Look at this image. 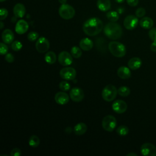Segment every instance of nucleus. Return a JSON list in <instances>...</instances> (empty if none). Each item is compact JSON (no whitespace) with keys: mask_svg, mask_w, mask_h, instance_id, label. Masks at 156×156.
<instances>
[{"mask_svg":"<svg viewBox=\"0 0 156 156\" xmlns=\"http://www.w3.org/2000/svg\"><path fill=\"white\" fill-rule=\"evenodd\" d=\"M83 30L88 36H95L99 34L103 29L102 21L96 17L88 19L83 24Z\"/></svg>","mask_w":156,"mask_h":156,"instance_id":"f257e3e1","label":"nucleus"},{"mask_svg":"<svg viewBox=\"0 0 156 156\" xmlns=\"http://www.w3.org/2000/svg\"><path fill=\"white\" fill-rule=\"evenodd\" d=\"M105 35L111 40L119 38L122 34V29L121 26L115 22L107 23L104 29Z\"/></svg>","mask_w":156,"mask_h":156,"instance_id":"f03ea898","label":"nucleus"},{"mask_svg":"<svg viewBox=\"0 0 156 156\" xmlns=\"http://www.w3.org/2000/svg\"><path fill=\"white\" fill-rule=\"evenodd\" d=\"M108 49L115 57H122L126 55V49L125 46L118 41H111L108 44Z\"/></svg>","mask_w":156,"mask_h":156,"instance_id":"7ed1b4c3","label":"nucleus"},{"mask_svg":"<svg viewBox=\"0 0 156 156\" xmlns=\"http://www.w3.org/2000/svg\"><path fill=\"white\" fill-rule=\"evenodd\" d=\"M118 93L116 88L112 84L106 85L102 91V97L107 102H111L115 99Z\"/></svg>","mask_w":156,"mask_h":156,"instance_id":"20e7f679","label":"nucleus"},{"mask_svg":"<svg viewBox=\"0 0 156 156\" xmlns=\"http://www.w3.org/2000/svg\"><path fill=\"white\" fill-rule=\"evenodd\" d=\"M58 13L61 18L64 20H69L75 15L74 9L68 4H62L58 9Z\"/></svg>","mask_w":156,"mask_h":156,"instance_id":"39448f33","label":"nucleus"},{"mask_svg":"<svg viewBox=\"0 0 156 156\" xmlns=\"http://www.w3.org/2000/svg\"><path fill=\"white\" fill-rule=\"evenodd\" d=\"M102 126L103 129L107 132H112L116 126V118L110 115H107L102 119Z\"/></svg>","mask_w":156,"mask_h":156,"instance_id":"423d86ee","label":"nucleus"},{"mask_svg":"<svg viewBox=\"0 0 156 156\" xmlns=\"http://www.w3.org/2000/svg\"><path fill=\"white\" fill-rule=\"evenodd\" d=\"M60 77L67 80H74L76 76V71L71 67H65L60 71Z\"/></svg>","mask_w":156,"mask_h":156,"instance_id":"0eeeda50","label":"nucleus"},{"mask_svg":"<svg viewBox=\"0 0 156 156\" xmlns=\"http://www.w3.org/2000/svg\"><path fill=\"white\" fill-rule=\"evenodd\" d=\"M140 151L144 156H156V147L150 143L143 144L140 147Z\"/></svg>","mask_w":156,"mask_h":156,"instance_id":"6e6552de","label":"nucleus"},{"mask_svg":"<svg viewBox=\"0 0 156 156\" xmlns=\"http://www.w3.org/2000/svg\"><path fill=\"white\" fill-rule=\"evenodd\" d=\"M35 48L38 52L44 53L48 51L49 48V42L48 40L44 37H40L35 43Z\"/></svg>","mask_w":156,"mask_h":156,"instance_id":"1a4fd4ad","label":"nucleus"},{"mask_svg":"<svg viewBox=\"0 0 156 156\" xmlns=\"http://www.w3.org/2000/svg\"><path fill=\"white\" fill-rule=\"evenodd\" d=\"M138 24V17L132 15L127 16L123 22L124 27L127 30L134 29Z\"/></svg>","mask_w":156,"mask_h":156,"instance_id":"9d476101","label":"nucleus"},{"mask_svg":"<svg viewBox=\"0 0 156 156\" xmlns=\"http://www.w3.org/2000/svg\"><path fill=\"white\" fill-rule=\"evenodd\" d=\"M58 61L62 66H69L73 63V56L66 51H62L58 54Z\"/></svg>","mask_w":156,"mask_h":156,"instance_id":"9b49d317","label":"nucleus"},{"mask_svg":"<svg viewBox=\"0 0 156 156\" xmlns=\"http://www.w3.org/2000/svg\"><path fill=\"white\" fill-rule=\"evenodd\" d=\"M69 97L74 102H79L83 100L84 98L83 91L78 87L72 88L69 92Z\"/></svg>","mask_w":156,"mask_h":156,"instance_id":"f8f14e48","label":"nucleus"},{"mask_svg":"<svg viewBox=\"0 0 156 156\" xmlns=\"http://www.w3.org/2000/svg\"><path fill=\"white\" fill-rule=\"evenodd\" d=\"M113 110L119 114L124 113L127 108V105L126 102L122 100H116L115 101L112 105Z\"/></svg>","mask_w":156,"mask_h":156,"instance_id":"ddd939ff","label":"nucleus"},{"mask_svg":"<svg viewBox=\"0 0 156 156\" xmlns=\"http://www.w3.org/2000/svg\"><path fill=\"white\" fill-rule=\"evenodd\" d=\"M29 29L28 23L24 20H20L16 24L15 31L17 34L21 35L26 33Z\"/></svg>","mask_w":156,"mask_h":156,"instance_id":"4468645a","label":"nucleus"},{"mask_svg":"<svg viewBox=\"0 0 156 156\" xmlns=\"http://www.w3.org/2000/svg\"><path fill=\"white\" fill-rule=\"evenodd\" d=\"M55 102L60 105H65L67 104L69 100L68 94L63 91H60L55 94Z\"/></svg>","mask_w":156,"mask_h":156,"instance_id":"2eb2a0df","label":"nucleus"},{"mask_svg":"<svg viewBox=\"0 0 156 156\" xmlns=\"http://www.w3.org/2000/svg\"><path fill=\"white\" fill-rule=\"evenodd\" d=\"M2 39L3 42L5 44L12 43L14 40V34L13 32L9 29H5L2 33Z\"/></svg>","mask_w":156,"mask_h":156,"instance_id":"dca6fc26","label":"nucleus"},{"mask_svg":"<svg viewBox=\"0 0 156 156\" xmlns=\"http://www.w3.org/2000/svg\"><path fill=\"white\" fill-rule=\"evenodd\" d=\"M13 13L16 18H23L26 13V8L23 4H16L13 9Z\"/></svg>","mask_w":156,"mask_h":156,"instance_id":"f3484780","label":"nucleus"},{"mask_svg":"<svg viewBox=\"0 0 156 156\" xmlns=\"http://www.w3.org/2000/svg\"><path fill=\"white\" fill-rule=\"evenodd\" d=\"M117 74L119 77L122 79H129L131 76V72L129 68L126 66H121L117 70Z\"/></svg>","mask_w":156,"mask_h":156,"instance_id":"a211bd4d","label":"nucleus"},{"mask_svg":"<svg viewBox=\"0 0 156 156\" xmlns=\"http://www.w3.org/2000/svg\"><path fill=\"white\" fill-rule=\"evenodd\" d=\"M79 46L82 50L88 51L92 49L93 46V43L92 40H91L90 38H84L80 41Z\"/></svg>","mask_w":156,"mask_h":156,"instance_id":"6ab92c4d","label":"nucleus"},{"mask_svg":"<svg viewBox=\"0 0 156 156\" xmlns=\"http://www.w3.org/2000/svg\"><path fill=\"white\" fill-rule=\"evenodd\" d=\"M140 26L144 29H150L153 27L154 25V21L152 20V18L147 17V16H145V17H143L140 22Z\"/></svg>","mask_w":156,"mask_h":156,"instance_id":"aec40b11","label":"nucleus"},{"mask_svg":"<svg viewBox=\"0 0 156 156\" xmlns=\"http://www.w3.org/2000/svg\"><path fill=\"white\" fill-rule=\"evenodd\" d=\"M142 61L139 57H133L128 62V66L132 70H136L140 68L141 66Z\"/></svg>","mask_w":156,"mask_h":156,"instance_id":"412c9836","label":"nucleus"},{"mask_svg":"<svg viewBox=\"0 0 156 156\" xmlns=\"http://www.w3.org/2000/svg\"><path fill=\"white\" fill-rule=\"evenodd\" d=\"M97 7L101 11L106 12L111 7L110 0H98Z\"/></svg>","mask_w":156,"mask_h":156,"instance_id":"4be33fe9","label":"nucleus"},{"mask_svg":"<svg viewBox=\"0 0 156 156\" xmlns=\"http://www.w3.org/2000/svg\"><path fill=\"white\" fill-rule=\"evenodd\" d=\"M87 130V126L83 122L77 124L74 127V132L77 135H82Z\"/></svg>","mask_w":156,"mask_h":156,"instance_id":"5701e85b","label":"nucleus"},{"mask_svg":"<svg viewBox=\"0 0 156 156\" xmlns=\"http://www.w3.org/2000/svg\"><path fill=\"white\" fill-rule=\"evenodd\" d=\"M57 59V57L55 54L52 51L48 52L44 55V60L48 64L52 65L54 64Z\"/></svg>","mask_w":156,"mask_h":156,"instance_id":"b1692460","label":"nucleus"},{"mask_svg":"<svg viewBox=\"0 0 156 156\" xmlns=\"http://www.w3.org/2000/svg\"><path fill=\"white\" fill-rule=\"evenodd\" d=\"M40 138L35 135L30 136L29 139V144L32 147H37L40 144Z\"/></svg>","mask_w":156,"mask_h":156,"instance_id":"393cba45","label":"nucleus"},{"mask_svg":"<svg viewBox=\"0 0 156 156\" xmlns=\"http://www.w3.org/2000/svg\"><path fill=\"white\" fill-rule=\"evenodd\" d=\"M107 18L111 22H116L119 19V14L116 11H110L106 14Z\"/></svg>","mask_w":156,"mask_h":156,"instance_id":"a878e982","label":"nucleus"},{"mask_svg":"<svg viewBox=\"0 0 156 156\" xmlns=\"http://www.w3.org/2000/svg\"><path fill=\"white\" fill-rule=\"evenodd\" d=\"M82 49L80 48H79L78 46H73L72 47L71 49V54L72 56L75 58H80L82 55Z\"/></svg>","mask_w":156,"mask_h":156,"instance_id":"bb28decb","label":"nucleus"},{"mask_svg":"<svg viewBox=\"0 0 156 156\" xmlns=\"http://www.w3.org/2000/svg\"><path fill=\"white\" fill-rule=\"evenodd\" d=\"M118 93L122 97H126L130 94V90L126 86H122L118 89Z\"/></svg>","mask_w":156,"mask_h":156,"instance_id":"cd10ccee","label":"nucleus"},{"mask_svg":"<svg viewBox=\"0 0 156 156\" xmlns=\"http://www.w3.org/2000/svg\"><path fill=\"white\" fill-rule=\"evenodd\" d=\"M129 128L124 125L119 126L116 129V132L120 136H126L129 133Z\"/></svg>","mask_w":156,"mask_h":156,"instance_id":"c85d7f7f","label":"nucleus"},{"mask_svg":"<svg viewBox=\"0 0 156 156\" xmlns=\"http://www.w3.org/2000/svg\"><path fill=\"white\" fill-rule=\"evenodd\" d=\"M22 47H23L22 43L18 40L13 41L11 44L12 49L15 51H19L20 50H21Z\"/></svg>","mask_w":156,"mask_h":156,"instance_id":"c756f323","label":"nucleus"},{"mask_svg":"<svg viewBox=\"0 0 156 156\" xmlns=\"http://www.w3.org/2000/svg\"><path fill=\"white\" fill-rule=\"evenodd\" d=\"M39 37V34L38 33H37V32H34V31H32L30 32H29L27 35V39L29 41H35Z\"/></svg>","mask_w":156,"mask_h":156,"instance_id":"7c9ffc66","label":"nucleus"},{"mask_svg":"<svg viewBox=\"0 0 156 156\" xmlns=\"http://www.w3.org/2000/svg\"><path fill=\"white\" fill-rule=\"evenodd\" d=\"M59 88L63 91H68L70 88V85L66 81H62L59 83Z\"/></svg>","mask_w":156,"mask_h":156,"instance_id":"2f4dec72","label":"nucleus"},{"mask_svg":"<svg viewBox=\"0 0 156 156\" xmlns=\"http://www.w3.org/2000/svg\"><path fill=\"white\" fill-rule=\"evenodd\" d=\"M148 35L152 41H156V27H152L150 29Z\"/></svg>","mask_w":156,"mask_h":156,"instance_id":"473e14b6","label":"nucleus"},{"mask_svg":"<svg viewBox=\"0 0 156 156\" xmlns=\"http://www.w3.org/2000/svg\"><path fill=\"white\" fill-rule=\"evenodd\" d=\"M146 14V10L143 7H139L135 11V15L138 18H142Z\"/></svg>","mask_w":156,"mask_h":156,"instance_id":"72a5a7b5","label":"nucleus"},{"mask_svg":"<svg viewBox=\"0 0 156 156\" xmlns=\"http://www.w3.org/2000/svg\"><path fill=\"white\" fill-rule=\"evenodd\" d=\"M9 48L8 46L5 44V43H0V51L1 55H5L8 52Z\"/></svg>","mask_w":156,"mask_h":156,"instance_id":"f704fd0d","label":"nucleus"},{"mask_svg":"<svg viewBox=\"0 0 156 156\" xmlns=\"http://www.w3.org/2000/svg\"><path fill=\"white\" fill-rule=\"evenodd\" d=\"M7 15H8V11L7 10V9L4 8H1L0 10V20L1 21L5 20L7 18Z\"/></svg>","mask_w":156,"mask_h":156,"instance_id":"c9c22d12","label":"nucleus"},{"mask_svg":"<svg viewBox=\"0 0 156 156\" xmlns=\"http://www.w3.org/2000/svg\"><path fill=\"white\" fill-rule=\"evenodd\" d=\"M21 154V150L17 147L13 148L10 152L11 156H20Z\"/></svg>","mask_w":156,"mask_h":156,"instance_id":"e433bc0d","label":"nucleus"},{"mask_svg":"<svg viewBox=\"0 0 156 156\" xmlns=\"http://www.w3.org/2000/svg\"><path fill=\"white\" fill-rule=\"evenodd\" d=\"M5 60L9 63H12L14 61V57L12 53H7L5 55Z\"/></svg>","mask_w":156,"mask_h":156,"instance_id":"4c0bfd02","label":"nucleus"},{"mask_svg":"<svg viewBox=\"0 0 156 156\" xmlns=\"http://www.w3.org/2000/svg\"><path fill=\"white\" fill-rule=\"evenodd\" d=\"M128 5H129L131 7H135L138 4L139 0H126Z\"/></svg>","mask_w":156,"mask_h":156,"instance_id":"58836bf2","label":"nucleus"},{"mask_svg":"<svg viewBox=\"0 0 156 156\" xmlns=\"http://www.w3.org/2000/svg\"><path fill=\"white\" fill-rule=\"evenodd\" d=\"M151 50L154 52H156V41H152L150 46Z\"/></svg>","mask_w":156,"mask_h":156,"instance_id":"ea45409f","label":"nucleus"},{"mask_svg":"<svg viewBox=\"0 0 156 156\" xmlns=\"http://www.w3.org/2000/svg\"><path fill=\"white\" fill-rule=\"evenodd\" d=\"M126 156H137V154L135 153H133V152H130V153L127 154L126 155Z\"/></svg>","mask_w":156,"mask_h":156,"instance_id":"a19ab883","label":"nucleus"},{"mask_svg":"<svg viewBox=\"0 0 156 156\" xmlns=\"http://www.w3.org/2000/svg\"><path fill=\"white\" fill-rule=\"evenodd\" d=\"M67 0H58V2L61 4H65Z\"/></svg>","mask_w":156,"mask_h":156,"instance_id":"79ce46f5","label":"nucleus"},{"mask_svg":"<svg viewBox=\"0 0 156 156\" xmlns=\"http://www.w3.org/2000/svg\"><path fill=\"white\" fill-rule=\"evenodd\" d=\"M118 3H122L125 0H115Z\"/></svg>","mask_w":156,"mask_h":156,"instance_id":"37998d69","label":"nucleus"},{"mask_svg":"<svg viewBox=\"0 0 156 156\" xmlns=\"http://www.w3.org/2000/svg\"><path fill=\"white\" fill-rule=\"evenodd\" d=\"M3 27H4V23L2 21H1L0 22V29H2L3 28Z\"/></svg>","mask_w":156,"mask_h":156,"instance_id":"c03bdc74","label":"nucleus"},{"mask_svg":"<svg viewBox=\"0 0 156 156\" xmlns=\"http://www.w3.org/2000/svg\"><path fill=\"white\" fill-rule=\"evenodd\" d=\"M0 156H8V155H1Z\"/></svg>","mask_w":156,"mask_h":156,"instance_id":"a18cd8bd","label":"nucleus"},{"mask_svg":"<svg viewBox=\"0 0 156 156\" xmlns=\"http://www.w3.org/2000/svg\"><path fill=\"white\" fill-rule=\"evenodd\" d=\"M6 1V0H0L1 2H4V1Z\"/></svg>","mask_w":156,"mask_h":156,"instance_id":"49530a36","label":"nucleus"}]
</instances>
